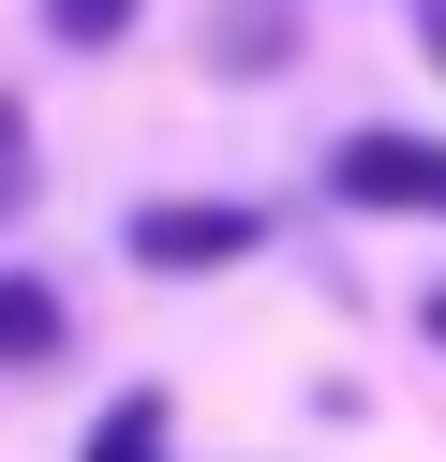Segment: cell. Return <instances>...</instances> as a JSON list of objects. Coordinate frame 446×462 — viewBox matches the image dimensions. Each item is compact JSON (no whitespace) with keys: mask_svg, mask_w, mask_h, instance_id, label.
I'll list each match as a JSON object with an SVG mask.
<instances>
[{"mask_svg":"<svg viewBox=\"0 0 446 462\" xmlns=\"http://www.w3.org/2000/svg\"><path fill=\"white\" fill-rule=\"evenodd\" d=\"M119 239H134V269L194 283V269H238V254H268V209H238V194H149Z\"/></svg>","mask_w":446,"mask_h":462,"instance_id":"cell-1","label":"cell"},{"mask_svg":"<svg viewBox=\"0 0 446 462\" xmlns=\"http://www.w3.org/2000/svg\"><path fill=\"white\" fill-rule=\"evenodd\" d=\"M327 194L342 209H402V224H446V134H342L327 150Z\"/></svg>","mask_w":446,"mask_h":462,"instance_id":"cell-2","label":"cell"},{"mask_svg":"<svg viewBox=\"0 0 446 462\" xmlns=\"http://www.w3.org/2000/svg\"><path fill=\"white\" fill-rule=\"evenodd\" d=\"M59 358H75V299L30 283V269H0V373H59Z\"/></svg>","mask_w":446,"mask_h":462,"instance_id":"cell-3","label":"cell"},{"mask_svg":"<svg viewBox=\"0 0 446 462\" xmlns=\"http://www.w3.org/2000/svg\"><path fill=\"white\" fill-rule=\"evenodd\" d=\"M208 60H223V75L297 60V0H223V15H208Z\"/></svg>","mask_w":446,"mask_h":462,"instance_id":"cell-4","label":"cell"},{"mask_svg":"<svg viewBox=\"0 0 446 462\" xmlns=\"http://www.w3.org/2000/svg\"><path fill=\"white\" fill-rule=\"evenodd\" d=\"M75 462H178V418H164V388H119L105 418H89V448Z\"/></svg>","mask_w":446,"mask_h":462,"instance_id":"cell-5","label":"cell"},{"mask_svg":"<svg viewBox=\"0 0 446 462\" xmlns=\"http://www.w3.org/2000/svg\"><path fill=\"white\" fill-rule=\"evenodd\" d=\"M134 15H149V0H45V31L75 45V60H89V45H119V31H134Z\"/></svg>","mask_w":446,"mask_h":462,"instance_id":"cell-6","label":"cell"},{"mask_svg":"<svg viewBox=\"0 0 446 462\" xmlns=\"http://www.w3.org/2000/svg\"><path fill=\"white\" fill-rule=\"evenodd\" d=\"M30 180H45V150H30V105H15V90H0V224H15V209H30Z\"/></svg>","mask_w":446,"mask_h":462,"instance_id":"cell-7","label":"cell"},{"mask_svg":"<svg viewBox=\"0 0 446 462\" xmlns=\"http://www.w3.org/2000/svg\"><path fill=\"white\" fill-rule=\"evenodd\" d=\"M416 328H432V343H446V283H432V299H416Z\"/></svg>","mask_w":446,"mask_h":462,"instance_id":"cell-8","label":"cell"},{"mask_svg":"<svg viewBox=\"0 0 446 462\" xmlns=\"http://www.w3.org/2000/svg\"><path fill=\"white\" fill-rule=\"evenodd\" d=\"M432 75H446V0H432Z\"/></svg>","mask_w":446,"mask_h":462,"instance_id":"cell-9","label":"cell"}]
</instances>
